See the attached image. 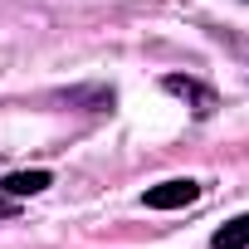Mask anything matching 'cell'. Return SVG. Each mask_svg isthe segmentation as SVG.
I'll list each match as a JSON object with an SVG mask.
<instances>
[{
  "label": "cell",
  "instance_id": "obj_4",
  "mask_svg": "<svg viewBox=\"0 0 249 249\" xmlns=\"http://www.w3.org/2000/svg\"><path fill=\"white\" fill-rule=\"evenodd\" d=\"M49 186V171H15L5 176V196H39Z\"/></svg>",
  "mask_w": 249,
  "mask_h": 249
},
{
  "label": "cell",
  "instance_id": "obj_3",
  "mask_svg": "<svg viewBox=\"0 0 249 249\" xmlns=\"http://www.w3.org/2000/svg\"><path fill=\"white\" fill-rule=\"evenodd\" d=\"M210 244H215V249H249V215H234L225 230H215Z\"/></svg>",
  "mask_w": 249,
  "mask_h": 249
},
{
  "label": "cell",
  "instance_id": "obj_1",
  "mask_svg": "<svg viewBox=\"0 0 249 249\" xmlns=\"http://www.w3.org/2000/svg\"><path fill=\"white\" fill-rule=\"evenodd\" d=\"M196 196H200V186H196L191 176H176V181L152 186V191H147V205H152V210H181V205H191Z\"/></svg>",
  "mask_w": 249,
  "mask_h": 249
},
{
  "label": "cell",
  "instance_id": "obj_2",
  "mask_svg": "<svg viewBox=\"0 0 249 249\" xmlns=\"http://www.w3.org/2000/svg\"><path fill=\"white\" fill-rule=\"evenodd\" d=\"M166 93H176V98L196 103V112H200V117L215 107V93H210L205 83H196V78H181V73H171V78H166Z\"/></svg>",
  "mask_w": 249,
  "mask_h": 249
}]
</instances>
